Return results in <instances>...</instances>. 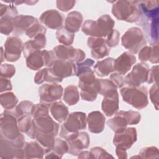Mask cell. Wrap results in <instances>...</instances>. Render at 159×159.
Here are the masks:
<instances>
[{
	"instance_id": "6da1fadb",
	"label": "cell",
	"mask_w": 159,
	"mask_h": 159,
	"mask_svg": "<svg viewBox=\"0 0 159 159\" xmlns=\"http://www.w3.org/2000/svg\"><path fill=\"white\" fill-rule=\"evenodd\" d=\"M140 12L137 22L145 30L151 45L158 43V1H135Z\"/></svg>"
},
{
	"instance_id": "7a4b0ae2",
	"label": "cell",
	"mask_w": 159,
	"mask_h": 159,
	"mask_svg": "<svg viewBox=\"0 0 159 159\" xmlns=\"http://www.w3.org/2000/svg\"><path fill=\"white\" fill-rule=\"evenodd\" d=\"M17 119L14 111L5 110L0 116V137L19 148H24L25 139L19 130Z\"/></svg>"
},
{
	"instance_id": "3957f363",
	"label": "cell",
	"mask_w": 159,
	"mask_h": 159,
	"mask_svg": "<svg viewBox=\"0 0 159 159\" xmlns=\"http://www.w3.org/2000/svg\"><path fill=\"white\" fill-rule=\"evenodd\" d=\"M115 22L108 14L100 16L96 20H86L81 25L82 32L86 35L106 37L114 27Z\"/></svg>"
},
{
	"instance_id": "277c9868",
	"label": "cell",
	"mask_w": 159,
	"mask_h": 159,
	"mask_svg": "<svg viewBox=\"0 0 159 159\" xmlns=\"http://www.w3.org/2000/svg\"><path fill=\"white\" fill-rule=\"evenodd\" d=\"M111 12L117 20L130 23L137 22L140 18V12L135 1H115Z\"/></svg>"
},
{
	"instance_id": "5b68a950",
	"label": "cell",
	"mask_w": 159,
	"mask_h": 159,
	"mask_svg": "<svg viewBox=\"0 0 159 159\" xmlns=\"http://www.w3.org/2000/svg\"><path fill=\"white\" fill-rule=\"evenodd\" d=\"M120 93L124 102L137 109H143L148 104V90L146 86L122 88Z\"/></svg>"
},
{
	"instance_id": "8992f818",
	"label": "cell",
	"mask_w": 159,
	"mask_h": 159,
	"mask_svg": "<svg viewBox=\"0 0 159 159\" xmlns=\"http://www.w3.org/2000/svg\"><path fill=\"white\" fill-rule=\"evenodd\" d=\"M121 43L129 52L134 55L145 46L147 42L142 30L137 27H133L129 29L122 36Z\"/></svg>"
},
{
	"instance_id": "52a82bcc",
	"label": "cell",
	"mask_w": 159,
	"mask_h": 159,
	"mask_svg": "<svg viewBox=\"0 0 159 159\" xmlns=\"http://www.w3.org/2000/svg\"><path fill=\"white\" fill-rule=\"evenodd\" d=\"M86 127V115L83 112H73L68 114L61 125L60 136L66 139L69 135L76 133Z\"/></svg>"
},
{
	"instance_id": "ba28073f",
	"label": "cell",
	"mask_w": 159,
	"mask_h": 159,
	"mask_svg": "<svg viewBox=\"0 0 159 159\" xmlns=\"http://www.w3.org/2000/svg\"><path fill=\"white\" fill-rule=\"evenodd\" d=\"M140 119L141 115L137 111H120L115 114L114 117L107 121V124L116 132L127 127L128 125L138 124Z\"/></svg>"
},
{
	"instance_id": "9c48e42d",
	"label": "cell",
	"mask_w": 159,
	"mask_h": 159,
	"mask_svg": "<svg viewBox=\"0 0 159 159\" xmlns=\"http://www.w3.org/2000/svg\"><path fill=\"white\" fill-rule=\"evenodd\" d=\"M47 68L51 75L56 80L57 83L61 82L65 78L76 75L75 63L68 61L57 59Z\"/></svg>"
},
{
	"instance_id": "30bf717a",
	"label": "cell",
	"mask_w": 159,
	"mask_h": 159,
	"mask_svg": "<svg viewBox=\"0 0 159 159\" xmlns=\"http://www.w3.org/2000/svg\"><path fill=\"white\" fill-rule=\"evenodd\" d=\"M149 67L147 63L141 62L136 64L125 77V84L130 87H138L146 83L149 73Z\"/></svg>"
},
{
	"instance_id": "8fae6325",
	"label": "cell",
	"mask_w": 159,
	"mask_h": 159,
	"mask_svg": "<svg viewBox=\"0 0 159 159\" xmlns=\"http://www.w3.org/2000/svg\"><path fill=\"white\" fill-rule=\"evenodd\" d=\"M63 94V88L62 86L57 83H45L39 88L40 102L48 105L60 99Z\"/></svg>"
},
{
	"instance_id": "7c38bea8",
	"label": "cell",
	"mask_w": 159,
	"mask_h": 159,
	"mask_svg": "<svg viewBox=\"0 0 159 159\" xmlns=\"http://www.w3.org/2000/svg\"><path fill=\"white\" fill-rule=\"evenodd\" d=\"M53 51L57 60L72 63L82 61L86 57L85 53L81 49L75 48L71 45H57L53 48Z\"/></svg>"
},
{
	"instance_id": "4fadbf2b",
	"label": "cell",
	"mask_w": 159,
	"mask_h": 159,
	"mask_svg": "<svg viewBox=\"0 0 159 159\" xmlns=\"http://www.w3.org/2000/svg\"><path fill=\"white\" fill-rule=\"evenodd\" d=\"M65 139L68 145V153L73 156H77L83 150L88 148L90 143L89 136L86 132L79 131Z\"/></svg>"
},
{
	"instance_id": "5bb4252c",
	"label": "cell",
	"mask_w": 159,
	"mask_h": 159,
	"mask_svg": "<svg viewBox=\"0 0 159 159\" xmlns=\"http://www.w3.org/2000/svg\"><path fill=\"white\" fill-rule=\"evenodd\" d=\"M23 42L17 36L9 37L4 45V60L14 62L17 61L23 52Z\"/></svg>"
},
{
	"instance_id": "9a60e30c",
	"label": "cell",
	"mask_w": 159,
	"mask_h": 159,
	"mask_svg": "<svg viewBox=\"0 0 159 159\" xmlns=\"http://www.w3.org/2000/svg\"><path fill=\"white\" fill-rule=\"evenodd\" d=\"M137 130L134 127H125L115 132L113 143L116 147L129 149L137 141Z\"/></svg>"
},
{
	"instance_id": "2e32d148",
	"label": "cell",
	"mask_w": 159,
	"mask_h": 159,
	"mask_svg": "<svg viewBox=\"0 0 159 159\" xmlns=\"http://www.w3.org/2000/svg\"><path fill=\"white\" fill-rule=\"evenodd\" d=\"M34 124L37 131L56 137L59 131V124L50 116H43L34 119Z\"/></svg>"
},
{
	"instance_id": "e0dca14e",
	"label": "cell",
	"mask_w": 159,
	"mask_h": 159,
	"mask_svg": "<svg viewBox=\"0 0 159 159\" xmlns=\"http://www.w3.org/2000/svg\"><path fill=\"white\" fill-rule=\"evenodd\" d=\"M88 47L91 49V57L99 60L107 56L110 53V48L107 45L106 39L102 37H89L87 40Z\"/></svg>"
},
{
	"instance_id": "ac0fdd59",
	"label": "cell",
	"mask_w": 159,
	"mask_h": 159,
	"mask_svg": "<svg viewBox=\"0 0 159 159\" xmlns=\"http://www.w3.org/2000/svg\"><path fill=\"white\" fill-rule=\"evenodd\" d=\"M65 18L57 10L50 9L44 11L39 17L40 22L51 29H59L63 27Z\"/></svg>"
},
{
	"instance_id": "d6986e66",
	"label": "cell",
	"mask_w": 159,
	"mask_h": 159,
	"mask_svg": "<svg viewBox=\"0 0 159 159\" xmlns=\"http://www.w3.org/2000/svg\"><path fill=\"white\" fill-rule=\"evenodd\" d=\"M0 157L1 158H24V148H19L13 143L0 137Z\"/></svg>"
},
{
	"instance_id": "ffe728a7",
	"label": "cell",
	"mask_w": 159,
	"mask_h": 159,
	"mask_svg": "<svg viewBox=\"0 0 159 159\" xmlns=\"http://www.w3.org/2000/svg\"><path fill=\"white\" fill-rule=\"evenodd\" d=\"M136 62V57L129 52H124L116 59H114V70L118 73L124 75Z\"/></svg>"
},
{
	"instance_id": "44dd1931",
	"label": "cell",
	"mask_w": 159,
	"mask_h": 159,
	"mask_svg": "<svg viewBox=\"0 0 159 159\" xmlns=\"http://www.w3.org/2000/svg\"><path fill=\"white\" fill-rule=\"evenodd\" d=\"M119 93L115 90L104 96L101 103V109L107 117H111L119 110Z\"/></svg>"
},
{
	"instance_id": "7402d4cb",
	"label": "cell",
	"mask_w": 159,
	"mask_h": 159,
	"mask_svg": "<svg viewBox=\"0 0 159 159\" xmlns=\"http://www.w3.org/2000/svg\"><path fill=\"white\" fill-rule=\"evenodd\" d=\"M39 20L34 16L29 15H18L13 19L14 29V36L21 35Z\"/></svg>"
},
{
	"instance_id": "603a6c76",
	"label": "cell",
	"mask_w": 159,
	"mask_h": 159,
	"mask_svg": "<svg viewBox=\"0 0 159 159\" xmlns=\"http://www.w3.org/2000/svg\"><path fill=\"white\" fill-rule=\"evenodd\" d=\"M105 122L106 118L104 114L98 111L89 113L86 117L89 130L94 134H99L104 130Z\"/></svg>"
},
{
	"instance_id": "cb8c5ba5",
	"label": "cell",
	"mask_w": 159,
	"mask_h": 159,
	"mask_svg": "<svg viewBox=\"0 0 159 159\" xmlns=\"http://www.w3.org/2000/svg\"><path fill=\"white\" fill-rule=\"evenodd\" d=\"M45 34H40L35 36L34 38L27 40L23 45V53L26 58L30 53L34 51L44 48L46 45Z\"/></svg>"
},
{
	"instance_id": "d4e9b609",
	"label": "cell",
	"mask_w": 159,
	"mask_h": 159,
	"mask_svg": "<svg viewBox=\"0 0 159 159\" xmlns=\"http://www.w3.org/2000/svg\"><path fill=\"white\" fill-rule=\"evenodd\" d=\"M139 58L142 62L150 61L153 64L158 63V43L142 47L139 52Z\"/></svg>"
},
{
	"instance_id": "484cf974",
	"label": "cell",
	"mask_w": 159,
	"mask_h": 159,
	"mask_svg": "<svg viewBox=\"0 0 159 159\" xmlns=\"http://www.w3.org/2000/svg\"><path fill=\"white\" fill-rule=\"evenodd\" d=\"M80 89L81 98L83 101L93 102L97 98L99 93L100 85L99 78H96L93 83L78 86Z\"/></svg>"
},
{
	"instance_id": "4316f807",
	"label": "cell",
	"mask_w": 159,
	"mask_h": 159,
	"mask_svg": "<svg viewBox=\"0 0 159 159\" xmlns=\"http://www.w3.org/2000/svg\"><path fill=\"white\" fill-rule=\"evenodd\" d=\"M83 17L78 11H72L68 14L65 20V28L69 32L75 34L79 31L82 25Z\"/></svg>"
},
{
	"instance_id": "83f0119b",
	"label": "cell",
	"mask_w": 159,
	"mask_h": 159,
	"mask_svg": "<svg viewBox=\"0 0 159 159\" xmlns=\"http://www.w3.org/2000/svg\"><path fill=\"white\" fill-rule=\"evenodd\" d=\"M49 110L53 119L59 123L63 122L69 114L68 107L60 101L50 104Z\"/></svg>"
},
{
	"instance_id": "f1b7e54d",
	"label": "cell",
	"mask_w": 159,
	"mask_h": 159,
	"mask_svg": "<svg viewBox=\"0 0 159 159\" xmlns=\"http://www.w3.org/2000/svg\"><path fill=\"white\" fill-rule=\"evenodd\" d=\"M114 58L111 57L98 61L93 67L94 72L98 76H107L110 73L115 71L114 68Z\"/></svg>"
},
{
	"instance_id": "f546056e",
	"label": "cell",
	"mask_w": 159,
	"mask_h": 159,
	"mask_svg": "<svg viewBox=\"0 0 159 159\" xmlns=\"http://www.w3.org/2000/svg\"><path fill=\"white\" fill-rule=\"evenodd\" d=\"M24 158H42L45 155L44 148L37 142H25L24 147Z\"/></svg>"
},
{
	"instance_id": "4dcf8cb0",
	"label": "cell",
	"mask_w": 159,
	"mask_h": 159,
	"mask_svg": "<svg viewBox=\"0 0 159 159\" xmlns=\"http://www.w3.org/2000/svg\"><path fill=\"white\" fill-rule=\"evenodd\" d=\"M17 124L22 133L25 134L32 139H34L35 128L34 124V119L30 115H25L18 118Z\"/></svg>"
},
{
	"instance_id": "1f68e13d",
	"label": "cell",
	"mask_w": 159,
	"mask_h": 159,
	"mask_svg": "<svg viewBox=\"0 0 159 159\" xmlns=\"http://www.w3.org/2000/svg\"><path fill=\"white\" fill-rule=\"evenodd\" d=\"M27 66L32 70H40L44 66V60L43 52L41 50L34 51L26 58Z\"/></svg>"
},
{
	"instance_id": "d6a6232c",
	"label": "cell",
	"mask_w": 159,
	"mask_h": 159,
	"mask_svg": "<svg viewBox=\"0 0 159 159\" xmlns=\"http://www.w3.org/2000/svg\"><path fill=\"white\" fill-rule=\"evenodd\" d=\"M63 100L69 106L76 104L80 100V93L75 85L66 86L63 91Z\"/></svg>"
},
{
	"instance_id": "836d02e7",
	"label": "cell",
	"mask_w": 159,
	"mask_h": 159,
	"mask_svg": "<svg viewBox=\"0 0 159 159\" xmlns=\"http://www.w3.org/2000/svg\"><path fill=\"white\" fill-rule=\"evenodd\" d=\"M0 102L1 106L5 110L12 111L17 105L18 99L12 92L7 91L1 94Z\"/></svg>"
},
{
	"instance_id": "e575fe53",
	"label": "cell",
	"mask_w": 159,
	"mask_h": 159,
	"mask_svg": "<svg viewBox=\"0 0 159 159\" xmlns=\"http://www.w3.org/2000/svg\"><path fill=\"white\" fill-rule=\"evenodd\" d=\"M56 37L60 43L69 46L73 43L75 34L69 32L65 27H61L57 30Z\"/></svg>"
},
{
	"instance_id": "d590c367",
	"label": "cell",
	"mask_w": 159,
	"mask_h": 159,
	"mask_svg": "<svg viewBox=\"0 0 159 159\" xmlns=\"http://www.w3.org/2000/svg\"><path fill=\"white\" fill-rule=\"evenodd\" d=\"M34 105V103L30 101H22L19 104L16 106L14 112L17 118H19L25 115L31 116V112Z\"/></svg>"
},
{
	"instance_id": "8d00e7d4",
	"label": "cell",
	"mask_w": 159,
	"mask_h": 159,
	"mask_svg": "<svg viewBox=\"0 0 159 159\" xmlns=\"http://www.w3.org/2000/svg\"><path fill=\"white\" fill-rule=\"evenodd\" d=\"M57 83L55 79L51 75L47 67L38 71L34 76V82L37 84H40L43 82Z\"/></svg>"
},
{
	"instance_id": "74e56055",
	"label": "cell",
	"mask_w": 159,
	"mask_h": 159,
	"mask_svg": "<svg viewBox=\"0 0 159 159\" xmlns=\"http://www.w3.org/2000/svg\"><path fill=\"white\" fill-rule=\"evenodd\" d=\"M52 150L57 155L58 158H61L64 154L68 153V145L66 141L60 138H55Z\"/></svg>"
},
{
	"instance_id": "f35d334b",
	"label": "cell",
	"mask_w": 159,
	"mask_h": 159,
	"mask_svg": "<svg viewBox=\"0 0 159 159\" xmlns=\"http://www.w3.org/2000/svg\"><path fill=\"white\" fill-rule=\"evenodd\" d=\"M12 17L8 16H4L1 17L0 19V31L1 33L8 35L13 32L14 27Z\"/></svg>"
},
{
	"instance_id": "ab89813d",
	"label": "cell",
	"mask_w": 159,
	"mask_h": 159,
	"mask_svg": "<svg viewBox=\"0 0 159 159\" xmlns=\"http://www.w3.org/2000/svg\"><path fill=\"white\" fill-rule=\"evenodd\" d=\"M99 81L100 85L99 94L103 96L117 89V86L110 79H99Z\"/></svg>"
},
{
	"instance_id": "60d3db41",
	"label": "cell",
	"mask_w": 159,
	"mask_h": 159,
	"mask_svg": "<svg viewBox=\"0 0 159 159\" xmlns=\"http://www.w3.org/2000/svg\"><path fill=\"white\" fill-rule=\"evenodd\" d=\"M9 3L10 4H3L1 3L0 4V16L1 17L4 16H8L14 18L18 16V12L16 7L11 2H5Z\"/></svg>"
},
{
	"instance_id": "b9f144b4",
	"label": "cell",
	"mask_w": 159,
	"mask_h": 159,
	"mask_svg": "<svg viewBox=\"0 0 159 159\" xmlns=\"http://www.w3.org/2000/svg\"><path fill=\"white\" fill-rule=\"evenodd\" d=\"M49 114V105L44 103H40L34 104L31 116L33 119L43 116H47Z\"/></svg>"
},
{
	"instance_id": "7bdbcfd3",
	"label": "cell",
	"mask_w": 159,
	"mask_h": 159,
	"mask_svg": "<svg viewBox=\"0 0 159 159\" xmlns=\"http://www.w3.org/2000/svg\"><path fill=\"white\" fill-rule=\"evenodd\" d=\"M46 28L44 25L40 24L39 20L34 23L25 33V34L30 39L34 38L39 34L46 33Z\"/></svg>"
},
{
	"instance_id": "ee69618b",
	"label": "cell",
	"mask_w": 159,
	"mask_h": 159,
	"mask_svg": "<svg viewBox=\"0 0 159 159\" xmlns=\"http://www.w3.org/2000/svg\"><path fill=\"white\" fill-rule=\"evenodd\" d=\"M139 155L140 158H158V149L154 146L146 147L140 150Z\"/></svg>"
},
{
	"instance_id": "f6af8a7d",
	"label": "cell",
	"mask_w": 159,
	"mask_h": 159,
	"mask_svg": "<svg viewBox=\"0 0 159 159\" xmlns=\"http://www.w3.org/2000/svg\"><path fill=\"white\" fill-rule=\"evenodd\" d=\"M94 64V61L91 58H87L82 61L76 63V76H77L81 73L91 69V67Z\"/></svg>"
},
{
	"instance_id": "bcb514c9",
	"label": "cell",
	"mask_w": 159,
	"mask_h": 159,
	"mask_svg": "<svg viewBox=\"0 0 159 159\" xmlns=\"http://www.w3.org/2000/svg\"><path fill=\"white\" fill-rule=\"evenodd\" d=\"M16 73V68L14 65L7 63L1 64L0 66V76L1 78L10 79Z\"/></svg>"
},
{
	"instance_id": "7dc6e473",
	"label": "cell",
	"mask_w": 159,
	"mask_h": 159,
	"mask_svg": "<svg viewBox=\"0 0 159 159\" xmlns=\"http://www.w3.org/2000/svg\"><path fill=\"white\" fill-rule=\"evenodd\" d=\"M120 33L116 29H112L106 37V43L109 48L116 47L119 42Z\"/></svg>"
},
{
	"instance_id": "c3c4849f",
	"label": "cell",
	"mask_w": 159,
	"mask_h": 159,
	"mask_svg": "<svg viewBox=\"0 0 159 159\" xmlns=\"http://www.w3.org/2000/svg\"><path fill=\"white\" fill-rule=\"evenodd\" d=\"M91 158H114V157L107 153L104 149L99 147L91 148L90 150Z\"/></svg>"
},
{
	"instance_id": "681fc988",
	"label": "cell",
	"mask_w": 159,
	"mask_h": 159,
	"mask_svg": "<svg viewBox=\"0 0 159 159\" xmlns=\"http://www.w3.org/2000/svg\"><path fill=\"white\" fill-rule=\"evenodd\" d=\"M149 96L150 99L152 104H153L155 109L157 111L158 110V84L153 83V84L151 86L149 91Z\"/></svg>"
},
{
	"instance_id": "f907efd6",
	"label": "cell",
	"mask_w": 159,
	"mask_h": 159,
	"mask_svg": "<svg viewBox=\"0 0 159 159\" xmlns=\"http://www.w3.org/2000/svg\"><path fill=\"white\" fill-rule=\"evenodd\" d=\"M75 1H64L60 0L56 1L57 7L61 11L68 12L75 5Z\"/></svg>"
},
{
	"instance_id": "816d5d0a",
	"label": "cell",
	"mask_w": 159,
	"mask_h": 159,
	"mask_svg": "<svg viewBox=\"0 0 159 159\" xmlns=\"http://www.w3.org/2000/svg\"><path fill=\"white\" fill-rule=\"evenodd\" d=\"M42 52L44 60V66L48 67L55 60H57L54 52L53 50H43Z\"/></svg>"
},
{
	"instance_id": "f5cc1de1",
	"label": "cell",
	"mask_w": 159,
	"mask_h": 159,
	"mask_svg": "<svg viewBox=\"0 0 159 159\" xmlns=\"http://www.w3.org/2000/svg\"><path fill=\"white\" fill-rule=\"evenodd\" d=\"M158 65H155L152 67L149 71L147 83L148 84L158 83Z\"/></svg>"
},
{
	"instance_id": "db71d44e",
	"label": "cell",
	"mask_w": 159,
	"mask_h": 159,
	"mask_svg": "<svg viewBox=\"0 0 159 159\" xmlns=\"http://www.w3.org/2000/svg\"><path fill=\"white\" fill-rule=\"evenodd\" d=\"M109 79L115 84L117 88H121L125 84L124 77L117 72L112 73L110 75Z\"/></svg>"
},
{
	"instance_id": "11a10c76",
	"label": "cell",
	"mask_w": 159,
	"mask_h": 159,
	"mask_svg": "<svg viewBox=\"0 0 159 159\" xmlns=\"http://www.w3.org/2000/svg\"><path fill=\"white\" fill-rule=\"evenodd\" d=\"M12 89V84L9 79L5 78H0V92H6L11 91Z\"/></svg>"
},
{
	"instance_id": "9f6ffc18",
	"label": "cell",
	"mask_w": 159,
	"mask_h": 159,
	"mask_svg": "<svg viewBox=\"0 0 159 159\" xmlns=\"http://www.w3.org/2000/svg\"><path fill=\"white\" fill-rule=\"evenodd\" d=\"M116 153L119 158L120 159H126L127 158V150L120 148V147H116Z\"/></svg>"
},
{
	"instance_id": "6f0895ef",
	"label": "cell",
	"mask_w": 159,
	"mask_h": 159,
	"mask_svg": "<svg viewBox=\"0 0 159 159\" xmlns=\"http://www.w3.org/2000/svg\"><path fill=\"white\" fill-rule=\"evenodd\" d=\"M78 158H91V152L88 151H81L78 155Z\"/></svg>"
}]
</instances>
